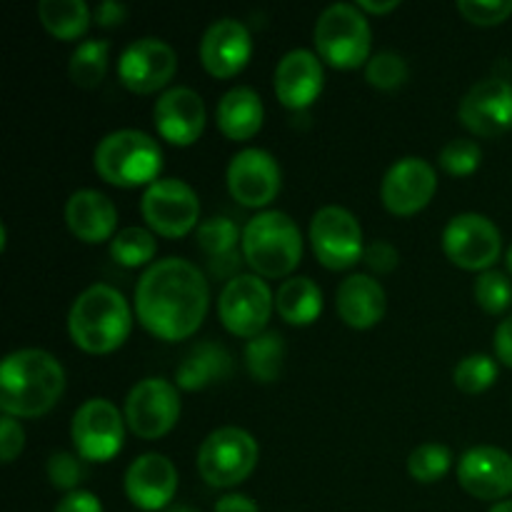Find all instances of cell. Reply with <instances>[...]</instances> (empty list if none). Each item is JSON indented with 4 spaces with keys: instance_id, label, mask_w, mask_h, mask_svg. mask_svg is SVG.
I'll use <instances>...</instances> for the list:
<instances>
[{
    "instance_id": "1",
    "label": "cell",
    "mask_w": 512,
    "mask_h": 512,
    "mask_svg": "<svg viewBox=\"0 0 512 512\" xmlns=\"http://www.w3.org/2000/svg\"><path fill=\"white\" fill-rule=\"evenodd\" d=\"M208 305V280L200 268L183 258L158 260L135 285V315L140 325L168 343L198 333Z\"/></svg>"
},
{
    "instance_id": "2",
    "label": "cell",
    "mask_w": 512,
    "mask_h": 512,
    "mask_svg": "<svg viewBox=\"0 0 512 512\" xmlns=\"http://www.w3.org/2000/svg\"><path fill=\"white\" fill-rule=\"evenodd\" d=\"M63 390V365L45 350H15L0 365V410L10 418H40Z\"/></svg>"
},
{
    "instance_id": "3",
    "label": "cell",
    "mask_w": 512,
    "mask_h": 512,
    "mask_svg": "<svg viewBox=\"0 0 512 512\" xmlns=\"http://www.w3.org/2000/svg\"><path fill=\"white\" fill-rule=\"evenodd\" d=\"M133 315L123 295L110 285H90L75 298L68 315L73 343L90 355H108L128 340Z\"/></svg>"
},
{
    "instance_id": "4",
    "label": "cell",
    "mask_w": 512,
    "mask_h": 512,
    "mask_svg": "<svg viewBox=\"0 0 512 512\" xmlns=\"http://www.w3.org/2000/svg\"><path fill=\"white\" fill-rule=\"evenodd\" d=\"M243 258L260 278H285L303 258V235L288 213L265 210L243 230Z\"/></svg>"
},
{
    "instance_id": "5",
    "label": "cell",
    "mask_w": 512,
    "mask_h": 512,
    "mask_svg": "<svg viewBox=\"0 0 512 512\" xmlns=\"http://www.w3.org/2000/svg\"><path fill=\"white\" fill-rule=\"evenodd\" d=\"M95 173L118 188L153 185L163 170V150L140 130H115L105 135L93 155Z\"/></svg>"
},
{
    "instance_id": "6",
    "label": "cell",
    "mask_w": 512,
    "mask_h": 512,
    "mask_svg": "<svg viewBox=\"0 0 512 512\" xmlns=\"http://www.w3.org/2000/svg\"><path fill=\"white\" fill-rule=\"evenodd\" d=\"M313 38L320 58L338 70H355L370 60L373 33L358 5L335 3L325 8Z\"/></svg>"
},
{
    "instance_id": "7",
    "label": "cell",
    "mask_w": 512,
    "mask_h": 512,
    "mask_svg": "<svg viewBox=\"0 0 512 512\" xmlns=\"http://www.w3.org/2000/svg\"><path fill=\"white\" fill-rule=\"evenodd\" d=\"M258 465V443L240 428H220L203 440L198 450L200 478L213 488H233Z\"/></svg>"
},
{
    "instance_id": "8",
    "label": "cell",
    "mask_w": 512,
    "mask_h": 512,
    "mask_svg": "<svg viewBox=\"0 0 512 512\" xmlns=\"http://www.w3.org/2000/svg\"><path fill=\"white\" fill-rule=\"evenodd\" d=\"M140 210L153 233L163 238H183L198 225L200 200L183 180L160 178L145 188Z\"/></svg>"
},
{
    "instance_id": "9",
    "label": "cell",
    "mask_w": 512,
    "mask_h": 512,
    "mask_svg": "<svg viewBox=\"0 0 512 512\" xmlns=\"http://www.w3.org/2000/svg\"><path fill=\"white\" fill-rule=\"evenodd\" d=\"M310 243L315 258L328 270H348L365 255L363 228L350 210L328 205L310 220Z\"/></svg>"
},
{
    "instance_id": "10",
    "label": "cell",
    "mask_w": 512,
    "mask_h": 512,
    "mask_svg": "<svg viewBox=\"0 0 512 512\" xmlns=\"http://www.w3.org/2000/svg\"><path fill=\"white\" fill-rule=\"evenodd\" d=\"M273 303V293L260 275H235L220 293L218 315L228 333L253 340L265 333Z\"/></svg>"
},
{
    "instance_id": "11",
    "label": "cell",
    "mask_w": 512,
    "mask_h": 512,
    "mask_svg": "<svg viewBox=\"0 0 512 512\" xmlns=\"http://www.w3.org/2000/svg\"><path fill=\"white\" fill-rule=\"evenodd\" d=\"M443 250L453 265L488 273L503 253L498 225L478 213L455 215L443 233Z\"/></svg>"
},
{
    "instance_id": "12",
    "label": "cell",
    "mask_w": 512,
    "mask_h": 512,
    "mask_svg": "<svg viewBox=\"0 0 512 512\" xmlns=\"http://www.w3.org/2000/svg\"><path fill=\"white\" fill-rule=\"evenodd\" d=\"M70 435L80 458L88 463H108L123 450L125 425L110 400L93 398L75 410Z\"/></svg>"
},
{
    "instance_id": "13",
    "label": "cell",
    "mask_w": 512,
    "mask_h": 512,
    "mask_svg": "<svg viewBox=\"0 0 512 512\" xmlns=\"http://www.w3.org/2000/svg\"><path fill=\"white\" fill-rule=\"evenodd\" d=\"M178 418V388L163 378L143 380L130 390L128 400H125V423L143 440H158L168 435Z\"/></svg>"
},
{
    "instance_id": "14",
    "label": "cell",
    "mask_w": 512,
    "mask_h": 512,
    "mask_svg": "<svg viewBox=\"0 0 512 512\" xmlns=\"http://www.w3.org/2000/svg\"><path fill=\"white\" fill-rule=\"evenodd\" d=\"M458 118L478 138H500L512 130V85L505 78L480 80L460 100Z\"/></svg>"
},
{
    "instance_id": "15",
    "label": "cell",
    "mask_w": 512,
    "mask_h": 512,
    "mask_svg": "<svg viewBox=\"0 0 512 512\" xmlns=\"http://www.w3.org/2000/svg\"><path fill=\"white\" fill-rule=\"evenodd\" d=\"M178 70V55L165 40L143 38L130 43L118 60L120 83L138 95L165 88Z\"/></svg>"
},
{
    "instance_id": "16",
    "label": "cell",
    "mask_w": 512,
    "mask_h": 512,
    "mask_svg": "<svg viewBox=\"0 0 512 512\" xmlns=\"http://www.w3.org/2000/svg\"><path fill=\"white\" fill-rule=\"evenodd\" d=\"M280 168L268 150L245 148L228 165V190L245 208H265L280 193Z\"/></svg>"
},
{
    "instance_id": "17",
    "label": "cell",
    "mask_w": 512,
    "mask_h": 512,
    "mask_svg": "<svg viewBox=\"0 0 512 512\" xmlns=\"http://www.w3.org/2000/svg\"><path fill=\"white\" fill-rule=\"evenodd\" d=\"M438 190L435 168L423 158H403L385 173L380 198L393 215L408 218L428 208Z\"/></svg>"
},
{
    "instance_id": "18",
    "label": "cell",
    "mask_w": 512,
    "mask_h": 512,
    "mask_svg": "<svg viewBox=\"0 0 512 512\" xmlns=\"http://www.w3.org/2000/svg\"><path fill=\"white\" fill-rule=\"evenodd\" d=\"M253 55L248 28L235 18L215 20L200 40V63L213 78H235Z\"/></svg>"
},
{
    "instance_id": "19",
    "label": "cell",
    "mask_w": 512,
    "mask_h": 512,
    "mask_svg": "<svg viewBox=\"0 0 512 512\" xmlns=\"http://www.w3.org/2000/svg\"><path fill=\"white\" fill-rule=\"evenodd\" d=\"M458 483L478 500H503L512 493V458L505 450L473 448L460 458Z\"/></svg>"
},
{
    "instance_id": "20",
    "label": "cell",
    "mask_w": 512,
    "mask_h": 512,
    "mask_svg": "<svg viewBox=\"0 0 512 512\" xmlns=\"http://www.w3.org/2000/svg\"><path fill=\"white\" fill-rule=\"evenodd\" d=\"M155 128L170 145L188 148L205 130V105L195 90L170 88L158 98L153 108Z\"/></svg>"
},
{
    "instance_id": "21",
    "label": "cell",
    "mask_w": 512,
    "mask_h": 512,
    "mask_svg": "<svg viewBox=\"0 0 512 512\" xmlns=\"http://www.w3.org/2000/svg\"><path fill=\"white\" fill-rule=\"evenodd\" d=\"M323 63L310 50H290L275 68V95L290 110H305L323 93Z\"/></svg>"
},
{
    "instance_id": "22",
    "label": "cell",
    "mask_w": 512,
    "mask_h": 512,
    "mask_svg": "<svg viewBox=\"0 0 512 512\" xmlns=\"http://www.w3.org/2000/svg\"><path fill=\"white\" fill-rule=\"evenodd\" d=\"M178 490V470L165 455H140L125 473V493L140 510H163Z\"/></svg>"
},
{
    "instance_id": "23",
    "label": "cell",
    "mask_w": 512,
    "mask_h": 512,
    "mask_svg": "<svg viewBox=\"0 0 512 512\" xmlns=\"http://www.w3.org/2000/svg\"><path fill=\"white\" fill-rule=\"evenodd\" d=\"M65 223L75 238L98 245L118 235V210L108 195L98 190H78L65 205Z\"/></svg>"
},
{
    "instance_id": "24",
    "label": "cell",
    "mask_w": 512,
    "mask_h": 512,
    "mask_svg": "<svg viewBox=\"0 0 512 512\" xmlns=\"http://www.w3.org/2000/svg\"><path fill=\"white\" fill-rule=\"evenodd\" d=\"M338 313L345 325L368 330L385 315V290L370 275H350L338 288Z\"/></svg>"
},
{
    "instance_id": "25",
    "label": "cell",
    "mask_w": 512,
    "mask_h": 512,
    "mask_svg": "<svg viewBox=\"0 0 512 512\" xmlns=\"http://www.w3.org/2000/svg\"><path fill=\"white\" fill-rule=\"evenodd\" d=\"M233 373V355L218 343H198L188 350L183 363L175 370V380L183 390L210 388L215 383H223Z\"/></svg>"
},
{
    "instance_id": "26",
    "label": "cell",
    "mask_w": 512,
    "mask_h": 512,
    "mask_svg": "<svg viewBox=\"0 0 512 512\" xmlns=\"http://www.w3.org/2000/svg\"><path fill=\"white\" fill-rule=\"evenodd\" d=\"M218 128L230 140H250L263 128V100L253 88L228 90L218 103Z\"/></svg>"
},
{
    "instance_id": "27",
    "label": "cell",
    "mask_w": 512,
    "mask_h": 512,
    "mask_svg": "<svg viewBox=\"0 0 512 512\" xmlns=\"http://www.w3.org/2000/svg\"><path fill=\"white\" fill-rule=\"evenodd\" d=\"M275 308L288 325H313L323 313V293L310 278H290L275 293Z\"/></svg>"
},
{
    "instance_id": "28",
    "label": "cell",
    "mask_w": 512,
    "mask_h": 512,
    "mask_svg": "<svg viewBox=\"0 0 512 512\" xmlns=\"http://www.w3.org/2000/svg\"><path fill=\"white\" fill-rule=\"evenodd\" d=\"M38 18L58 40H75L88 30L90 10L83 0H40Z\"/></svg>"
},
{
    "instance_id": "29",
    "label": "cell",
    "mask_w": 512,
    "mask_h": 512,
    "mask_svg": "<svg viewBox=\"0 0 512 512\" xmlns=\"http://www.w3.org/2000/svg\"><path fill=\"white\" fill-rule=\"evenodd\" d=\"M285 363V340L283 335L275 330H265L258 338L248 340L245 348V365L248 373L253 375L258 383H275L283 373Z\"/></svg>"
},
{
    "instance_id": "30",
    "label": "cell",
    "mask_w": 512,
    "mask_h": 512,
    "mask_svg": "<svg viewBox=\"0 0 512 512\" xmlns=\"http://www.w3.org/2000/svg\"><path fill=\"white\" fill-rule=\"evenodd\" d=\"M110 63V45L105 40H85L70 55V80L78 88L93 90L105 80Z\"/></svg>"
},
{
    "instance_id": "31",
    "label": "cell",
    "mask_w": 512,
    "mask_h": 512,
    "mask_svg": "<svg viewBox=\"0 0 512 512\" xmlns=\"http://www.w3.org/2000/svg\"><path fill=\"white\" fill-rule=\"evenodd\" d=\"M155 235L145 228H123L110 240V255L123 268H140L155 258Z\"/></svg>"
},
{
    "instance_id": "32",
    "label": "cell",
    "mask_w": 512,
    "mask_h": 512,
    "mask_svg": "<svg viewBox=\"0 0 512 512\" xmlns=\"http://www.w3.org/2000/svg\"><path fill=\"white\" fill-rule=\"evenodd\" d=\"M238 240H243V235H240L238 225L230 218H210L198 228V248L203 250L210 260L235 255Z\"/></svg>"
},
{
    "instance_id": "33",
    "label": "cell",
    "mask_w": 512,
    "mask_h": 512,
    "mask_svg": "<svg viewBox=\"0 0 512 512\" xmlns=\"http://www.w3.org/2000/svg\"><path fill=\"white\" fill-rule=\"evenodd\" d=\"M453 380L455 385H458V390H463V393H485V390L498 380V363H495L490 355L483 353L468 355V358H463L455 365Z\"/></svg>"
},
{
    "instance_id": "34",
    "label": "cell",
    "mask_w": 512,
    "mask_h": 512,
    "mask_svg": "<svg viewBox=\"0 0 512 512\" xmlns=\"http://www.w3.org/2000/svg\"><path fill=\"white\" fill-rule=\"evenodd\" d=\"M453 465V453L440 443H425L408 458V470L418 483H438Z\"/></svg>"
},
{
    "instance_id": "35",
    "label": "cell",
    "mask_w": 512,
    "mask_h": 512,
    "mask_svg": "<svg viewBox=\"0 0 512 512\" xmlns=\"http://www.w3.org/2000/svg\"><path fill=\"white\" fill-rule=\"evenodd\" d=\"M408 63L398 53H375L365 65V80L378 90H398L408 83Z\"/></svg>"
},
{
    "instance_id": "36",
    "label": "cell",
    "mask_w": 512,
    "mask_h": 512,
    "mask_svg": "<svg viewBox=\"0 0 512 512\" xmlns=\"http://www.w3.org/2000/svg\"><path fill=\"white\" fill-rule=\"evenodd\" d=\"M475 300L490 315H500L512 305V283L500 270H488L475 280Z\"/></svg>"
},
{
    "instance_id": "37",
    "label": "cell",
    "mask_w": 512,
    "mask_h": 512,
    "mask_svg": "<svg viewBox=\"0 0 512 512\" xmlns=\"http://www.w3.org/2000/svg\"><path fill=\"white\" fill-rule=\"evenodd\" d=\"M480 160H483V150L475 140H450L438 155L440 168L445 170L453 178H463V175H473L480 168Z\"/></svg>"
},
{
    "instance_id": "38",
    "label": "cell",
    "mask_w": 512,
    "mask_h": 512,
    "mask_svg": "<svg viewBox=\"0 0 512 512\" xmlns=\"http://www.w3.org/2000/svg\"><path fill=\"white\" fill-rule=\"evenodd\" d=\"M460 15L473 25H500L512 15V0H460L458 3Z\"/></svg>"
},
{
    "instance_id": "39",
    "label": "cell",
    "mask_w": 512,
    "mask_h": 512,
    "mask_svg": "<svg viewBox=\"0 0 512 512\" xmlns=\"http://www.w3.org/2000/svg\"><path fill=\"white\" fill-rule=\"evenodd\" d=\"M83 468H80L78 458L70 453H53L48 460V478L53 483V488L68 490V493H75L83 480Z\"/></svg>"
},
{
    "instance_id": "40",
    "label": "cell",
    "mask_w": 512,
    "mask_h": 512,
    "mask_svg": "<svg viewBox=\"0 0 512 512\" xmlns=\"http://www.w3.org/2000/svg\"><path fill=\"white\" fill-rule=\"evenodd\" d=\"M363 263L368 265L370 270H375V273L388 275L398 268L400 255L390 243H385V240H375V243H370L368 248H365Z\"/></svg>"
},
{
    "instance_id": "41",
    "label": "cell",
    "mask_w": 512,
    "mask_h": 512,
    "mask_svg": "<svg viewBox=\"0 0 512 512\" xmlns=\"http://www.w3.org/2000/svg\"><path fill=\"white\" fill-rule=\"evenodd\" d=\"M25 445V433L20 428V423L10 415H5L3 423H0V458L3 463H13L15 458L20 455Z\"/></svg>"
},
{
    "instance_id": "42",
    "label": "cell",
    "mask_w": 512,
    "mask_h": 512,
    "mask_svg": "<svg viewBox=\"0 0 512 512\" xmlns=\"http://www.w3.org/2000/svg\"><path fill=\"white\" fill-rule=\"evenodd\" d=\"M55 512H103V505L88 490H75V493H68L60 500Z\"/></svg>"
},
{
    "instance_id": "43",
    "label": "cell",
    "mask_w": 512,
    "mask_h": 512,
    "mask_svg": "<svg viewBox=\"0 0 512 512\" xmlns=\"http://www.w3.org/2000/svg\"><path fill=\"white\" fill-rule=\"evenodd\" d=\"M125 18H128V8L123 3H115V0H105L93 13V20L100 28H115V25L125 23Z\"/></svg>"
},
{
    "instance_id": "44",
    "label": "cell",
    "mask_w": 512,
    "mask_h": 512,
    "mask_svg": "<svg viewBox=\"0 0 512 512\" xmlns=\"http://www.w3.org/2000/svg\"><path fill=\"white\" fill-rule=\"evenodd\" d=\"M495 355H498L500 363L512 368V315L495 330Z\"/></svg>"
},
{
    "instance_id": "45",
    "label": "cell",
    "mask_w": 512,
    "mask_h": 512,
    "mask_svg": "<svg viewBox=\"0 0 512 512\" xmlns=\"http://www.w3.org/2000/svg\"><path fill=\"white\" fill-rule=\"evenodd\" d=\"M215 512H260L258 505L248 498V495H225V498L218 500L215 505Z\"/></svg>"
},
{
    "instance_id": "46",
    "label": "cell",
    "mask_w": 512,
    "mask_h": 512,
    "mask_svg": "<svg viewBox=\"0 0 512 512\" xmlns=\"http://www.w3.org/2000/svg\"><path fill=\"white\" fill-rule=\"evenodd\" d=\"M358 8L363 13H373V15H385L393 13L395 8H400L398 0H390V3H373V0H358Z\"/></svg>"
},
{
    "instance_id": "47",
    "label": "cell",
    "mask_w": 512,
    "mask_h": 512,
    "mask_svg": "<svg viewBox=\"0 0 512 512\" xmlns=\"http://www.w3.org/2000/svg\"><path fill=\"white\" fill-rule=\"evenodd\" d=\"M490 512H512V500H503V503L493 505V510Z\"/></svg>"
},
{
    "instance_id": "48",
    "label": "cell",
    "mask_w": 512,
    "mask_h": 512,
    "mask_svg": "<svg viewBox=\"0 0 512 512\" xmlns=\"http://www.w3.org/2000/svg\"><path fill=\"white\" fill-rule=\"evenodd\" d=\"M505 263H508V270H510V273H512V245H510L508 255H505Z\"/></svg>"
},
{
    "instance_id": "49",
    "label": "cell",
    "mask_w": 512,
    "mask_h": 512,
    "mask_svg": "<svg viewBox=\"0 0 512 512\" xmlns=\"http://www.w3.org/2000/svg\"><path fill=\"white\" fill-rule=\"evenodd\" d=\"M173 512H195V510H190V508H178V510H173Z\"/></svg>"
}]
</instances>
